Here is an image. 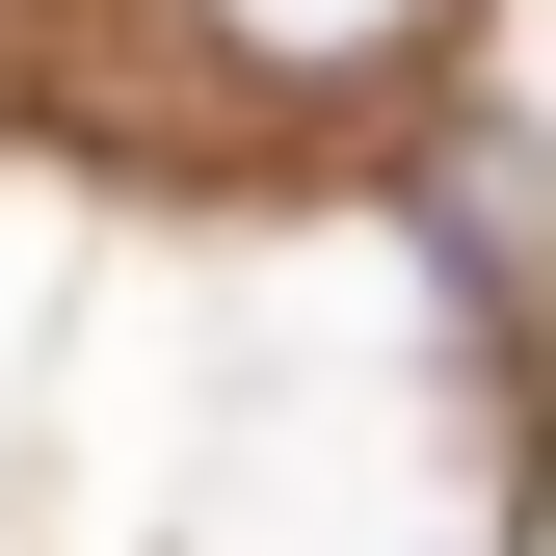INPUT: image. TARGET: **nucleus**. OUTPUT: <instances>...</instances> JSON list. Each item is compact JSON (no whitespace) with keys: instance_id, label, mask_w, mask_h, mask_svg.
Listing matches in <instances>:
<instances>
[{"instance_id":"nucleus-1","label":"nucleus","mask_w":556,"mask_h":556,"mask_svg":"<svg viewBox=\"0 0 556 556\" xmlns=\"http://www.w3.org/2000/svg\"><path fill=\"white\" fill-rule=\"evenodd\" d=\"M451 0H213V53H265V80H371V53H425Z\"/></svg>"}]
</instances>
